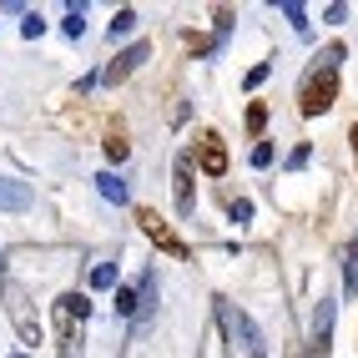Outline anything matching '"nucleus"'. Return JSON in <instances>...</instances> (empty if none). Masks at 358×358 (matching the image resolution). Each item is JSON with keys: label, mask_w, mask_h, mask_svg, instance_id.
<instances>
[{"label": "nucleus", "mask_w": 358, "mask_h": 358, "mask_svg": "<svg viewBox=\"0 0 358 358\" xmlns=\"http://www.w3.org/2000/svg\"><path fill=\"white\" fill-rule=\"evenodd\" d=\"M197 162H202L207 177H222V172H227V147H222L217 131H202V141H197Z\"/></svg>", "instance_id": "nucleus-3"}, {"label": "nucleus", "mask_w": 358, "mask_h": 358, "mask_svg": "<svg viewBox=\"0 0 358 358\" xmlns=\"http://www.w3.org/2000/svg\"><path fill=\"white\" fill-rule=\"evenodd\" d=\"M333 96H338V71L323 66V71H308L298 106H303V116H318V111H328V106H333Z\"/></svg>", "instance_id": "nucleus-1"}, {"label": "nucleus", "mask_w": 358, "mask_h": 358, "mask_svg": "<svg viewBox=\"0 0 358 358\" xmlns=\"http://www.w3.org/2000/svg\"><path fill=\"white\" fill-rule=\"evenodd\" d=\"M177 202L192 207V172H187V157L177 162Z\"/></svg>", "instance_id": "nucleus-5"}, {"label": "nucleus", "mask_w": 358, "mask_h": 358, "mask_svg": "<svg viewBox=\"0 0 358 358\" xmlns=\"http://www.w3.org/2000/svg\"><path fill=\"white\" fill-rule=\"evenodd\" d=\"M136 222H141V232H147V237H152V243H157V248H166V252H172V257H187V243H182V237H177L172 227H166L162 217H157V212H152V207H141V212H136Z\"/></svg>", "instance_id": "nucleus-2"}, {"label": "nucleus", "mask_w": 358, "mask_h": 358, "mask_svg": "<svg viewBox=\"0 0 358 358\" xmlns=\"http://www.w3.org/2000/svg\"><path fill=\"white\" fill-rule=\"evenodd\" d=\"M353 152H358V127H353Z\"/></svg>", "instance_id": "nucleus-8"}, {"label": "nucleus", "mask_w": 358, "mask_h": 358, "mask_svg": "<svg viewBox=\"0 0 358 358\" xmlns=\"http://www.w3.org/2000/svg\"><path fill=\"white\" fill-rule=\"evenodd\" d=\"M141 56H147V45H131V51H127V56H122V61H116V66H111V71H106V76H111V81H122V76H127V71H131V66H136V61H141Z\"/></svg>", "instance_id": "nucleus-4"}, {"label": "nucleus", "mask_w": 358, "mask_h": 358, "mask_svg": "<svg viewBox=\"0 0 358 358\" xmlns=\"http://www.w3.org/2000/svg\"><path fill=\"white\" fill-rule=\"evenodd\" d=\"M106 157H111V162H122V157H127V131H122V127H111V131H106Z\"/></svg>", "instance_id": "nucleus-6"}, {"label": "nucleus", "mask_w": 358, "mask_h": 358, "mask_svg": "<svg viewBox=\"0 0 358 358\" xmlns=\"http://www.w3.org/2000/svg\"><path fill=\"white\" fill-rule=\"evenodd\" d=\"M262 122H268V111L252 101V106H248V131H262Z\"/></svg>", "instance_id": "nucleus-7"}]
</instances>
